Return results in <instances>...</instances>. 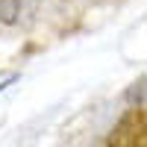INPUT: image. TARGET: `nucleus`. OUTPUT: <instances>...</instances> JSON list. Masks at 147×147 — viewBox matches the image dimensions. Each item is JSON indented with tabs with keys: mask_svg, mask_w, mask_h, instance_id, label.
Listing matches in <instances>:
<instances>
[{
	"mask_svg": "<svg viewBox=\"0 0 147 147\" xmlns=\"http://www.w3.org/2000/svg\"><path fill=\"white\" fill-rule=\"evenodd\" d=\"M106 147H147V112L144 106H129L112 127Z\"/></svg>",
	"mask_w": 147,
	"mask_h": 147,
	"instance_id": "1",
	"label": "nucleus"
}]
</instances>
